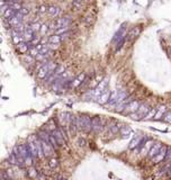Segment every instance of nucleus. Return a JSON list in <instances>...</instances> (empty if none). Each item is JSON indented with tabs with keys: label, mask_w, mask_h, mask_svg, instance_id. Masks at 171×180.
<instances>
[{
	"label": "nucleus",
	"mask_w": 171,
	"mask_h": 180,
	"mask_svg": "<svg viewBox=\"0 0 171 180\" xmlns=\"http://www.w3.org/2000/svg\"><path fill=\"white\" fill-rule=\"evenodd\" d=\"M56 180H66V179L64 178V177H62V176H59V177L56 178Z\"/></svg>",
	"instance_id": "37998d69"
},
{
	"label": "nucleus",
	"mask_w": 171,
	"mask_h": 180,
	"mask_svg": "<svg viewBox=\"0 0 171 180\" xmlns=\"http://www.w3.org/2000/svg\"><path fill=\"white\" fill-rule=\"evenodd\" d=\"M161 148H162V144L161 143H156V144H154L153 146H152L151 149H150V152H149V156L150 158H154L159 152H160V150H161Z\"/></svg>",
	"instance_id": "f3484780"
},
{
	"label": "nucleus",
	"mask_w": 171,
	"mask_h": 180,
	"mask_svg": "<svg viewBox=\"0 0 171 180\" xmlns=\"http://www.w3.org/2000/svg\"><path fill=\"white\" fill-rule=\"evenodd\" d=\"M52 135L55 137L56 141L59 142V144H60V145H64V144H66V137H64V134H63V132H62V129H53Z\"/></svg>",
	"instance_id": "6e6552de"
},
{
	"label": "nucleus",
	"mask_w": 171,
	"mask_h": 180,
	"mask_svg": "<svg viewBox=\"0 0 171 180\" xmlns=\"http://www.w3.org/2000/svg\"><path fill=\"white\" fill-rule=\"evenodd\" d=\"M167 150H168V146H164V145H163L161 148V150H160V152H159L154 158H152V161H153L154 163H159V162L164 161L166 155H167Z\"/></svg>",
	"instance_id": "1a4fd4ad"
},
{
	"label": "nucleus",
	"mask_w": 171,
	"mask_h": 180,
	"mask_svg": "<svg viewBox=\"0 0 171 180\" xmlns=\"http://www.w3.org/2000/svg\"><path fill=\"white\" fill-rule=\"evenodd\" d=\"M119 132H121V134L123 135V137H127V136H130V134L132 133V129L130 126H122Z\"/></svg>",
	"instance_id": "b1692460"
},
{
	"label": "nucleus",
	"mask_w": 171,
	"mask_h": 180,
	"mask_svg": "<svg viewBox=\"0 0 171 180\" xmlns=\"http://www.w3.org/2000/svg\"><path fill=\"white\" fill-rule=\"evenodd\" d=\"M73 2H77V4H81L82 0H73Z\"/></svg>",
	"instance_id": "c03bdc74"
},
{
	"label": "nucleus",
	"mask_w": 171,
	"mask_h": 180,
	"mask_svg": "<svg viewBox=\"0 0 171 180\" xmlns=\"http://www.w3.org/2000/svg\"><path fill=\"white\" fill-rule=\"evenodd\" d=\"M47 31H49V25H46V24L42 25V28H41V32H42V34H45Z\"/></svg>",
	"instance_id": "4c0bfd02"
},
{
	"label": "nucleus",
	"mask_w": 171,
	"mask_h": 180,
	"mask_svg": "<svg viewBox=\"0 0 171 180\" xmlns=\"http://www.w3.org/2000/svg\"><path fill=\"white\" fill-rule=\"evenodd\" d=\"M140 104H139V101H136V100H132L131 103L127 104V106H126L125 110H124V113L125 114H134L137 112V109L140 108Z\"/></svg>",
	"instance_id": "39448f33"
},
{
	"label": "nucleus",
	"mask_w": 171,
	"mask_h": 180,
	"mask_svg": "<svg viewBox=\"0 0 171 180\" xmlns=\"http://www.w3.org/2000/svg\"><path fill=\"white\" fill-rule=\"evenodd\" d=\"M140 141H141V136H136V137H134L133 141L131 142V144H130V149L131 150L135 149L136 146L140 144Z\"/></svg>",
	"instance_id": "a878e982"
},
{
	"label": "nucleus",
	"mask_w": 171,
	"mask_h": 180,
	"mask_svg": "<svg viewBox=\"0 0 171 180\" xmlns=\"http://www.w3.org/2000/svg\"><path fill=\"white\" fill-rule=\"evenodd\" d=\"M8 161H9L10 165H18V158L16 156V154L14 152L10 153V155L8 156Z\"/></svg>",
	"instance_id": "bb28decb"
},
{
	"label": "nucleus",
	"mask_w": 171,
	"mask_h": 180,
	"mask_svg": "<svg viewBox=\"0 0 171 180\" xmlns=\"http://www.w3.org/2000/svg\"><path fill=\"white\" fill-rule=\"evenodd\" d=\"M106 88H107V79H104V80L100 81V83L97 86V88H96L95 90H94V96L98 98L100 95H102L105 91H107Z\"/></svg>",
	"instance_id": "0eeeda50"
},
{
	"label": "nucleus",
	"mask_w": 171,
	"mask_h": 180,
	"mask_svg": "<svg viewBox=\"0 0 171 180\" xmlns=\"http://www.w3.org/2000/svg\"><path fill=\"white\" fill-rule=\"evenodd\" d=\"M169 180H171V178H170V179H169Z\"/></svg>",
	"instance_id": "49530a36"
},
{
	"label": "nucleus",
	"mask_w": 171,
	"mask_h": 180,
	"mask_svg": "<svg viewBox=\"0 0 171 180\" xmlns=\"http://www.w3.org/2000/svg\"><path fill=\"white\" fill-rule=\"evenodd\" d=\"M29 27L34 32H38V31H41V28H42V25H41L40 23H33V24H30V25H29Z\"/></svg>",
	"instance_id": "7c9ffc66"
},
{
	"label": "nucleus",
	"mask_w": 171,
	"mask_h": 180,
	"mask_svg": "<svg viewBox=\"0 0 171 180\" xmlns=\"http://www.w3.org/2000/svg\"><path fill=\"white\" fill-rule=\"evenodd\" d=\"M57 165H59V161H57V159L52 158V159L50 160V167L52 168V169H55Z\"/></svg>",
	"instance_id": "473e14b6"
},
{
	"label": "nucleus",
	"mask_w": 171,
	"mask_h": 180,
	"mask_svg": "<svg viewBox=\"0 0 171 180\" xmlns=\"http://www.w3.org/2000/svg\"><path fill=\"white\" fill-rule=\"evenodd\" d=\"M10 7L13 8V9H15V10H17V11H19L21 8H23V6H21V4H19L18 1L17 2H11L10 4Z\"/></svg>",
	"instance_id": "2f4dec72"
},
{
	"label": "nucleus",
	"mask_w": 171,
	"mask_h": 180,
	"mask_svg": "<svg viewBox=\"0 0 171 180\" xmlns=\"http://www.w3.org/2000/svg\"><path fill=\"white\" fill-rule=\"evenodd\" d=\"M27 146H28V150H29V152H30V154H32V158H33V159L40 158V156H38V151H37L35 142H28V143H27Z\"/></svg>",
	"instance_id": "4468645a"
},
{
	"label": "nucleus",
	"mask_w": 171,
	"mask_h": 180,
	"mask_svg": "<svg viewBox=\"0 0 171 180\" xmlns=\"http://www.w3.org/2000/svg\"><path fill=\"white\" fill-rule=\"evenodd\" d=\"M119 131H121V126H119L118 124H114V125H111V134L118 133Z\"/></svg>",
	"instance_id": "cd10ccee"
},
{
	"label": "nucleus",
	"mask_w": 171,
	"mask_h": 180,
	"mask_svg": "<svg viewBox=\"0 0 171 180\" xmlns=\"http://www.w3.org/2000/svg\"><path fill=\"white\" fill-rule=\"evenodd\" d=\"M11 38H13V42L15 43V44H20V43H23L24 41V36H23V34L21 33H19V32H17L16 29H13L11 31Z\"/></svg>",
	"instance_id": "f8f14e48"
},
{
	"label": "nucleus",
	"mask_w": 171,
	"mask_h": 180,
	"mask_svg": "<svg viewBox=\"0 0 171 180\" xmlns=\"http://www.w3.org/2000/svg\"><path fill=\"white\" fill-rule=\"evenodd\" d=\"M164 120H166L167 123H171V113L166 114V116H164Z\"/></svg>",
	"instance_id": "ea45409f"
},
{
	"label": "nucleus",
	"mask_w": 171,
	"mask_h": 180,
	"mask_svg": "<svg viewBox=\"0 0 171 180\" xmlns=\"http://www.w3.org/2000/svg\"><path fill=\"white\" fill-rule=\"evenodd\" d=\"M140 31H141V29H140V28H133V29H132L131 32H130V34H128V37H127V38H128V40H133V38H135L136 36L139 35V33H140Z\"/></svg>",
	"instance_id": "393cba45"
},
{
	"label": "nucleus",
	"mask_w": 171,
	"mask_h": 180,
	"mask_svg": "<svg viewBox=\"0 0 171 180\" xmlns=\"http://www.w3.org/2000/svg\"><path fill=\"white\" fill-rule=\"evenodd\" d=\"M17 48H18V52L21 53V54H26L27 52H29L30 48V43H27V42H23L17 45Z\"/></svg>",
	"instance_id": "dca6fc26"
},
{
	"label": "nucleus",
	"mask_w": 171,
	"mask_h": 180,
	"mask_svg": "<svg viewBox=\"0 0 171 180\" xmlns=\"http://www.w3.org/2000/svg\"><path fill=\"white\" fill-rule=\"evenodd\" d=\"M126 24H123V25L121 26V28L117 31V33L115 34V36H114V38H113V43L114 44H118V42H121L123 38H125V36H126V34H125V32H126Z\"/></svg>",
	"instance_id": "7ed1b4c3"
},
{
	"label": "nucleus",
	"mask_w": 171,
	"mask_h": 180,
	"mask_svg": "<svg viewBox=\"0 0 171 180\" xmlns=\"http://www.w3.org/2000/svg\"><path fill=\"white\" fill-rule=\"evenodd\" d=\"M50 143L53 145V148H54V149H57V148L60 146L59 142L56 141V139L54 137V136H53V135H51V136H50Z\"/></svg>",
	"instance_id": "c85d7f7f"
},
{
	"label": "nucleus",
	"mask_w": 171,
	"mask_h": 180,
	"mask_svg": "<svg viewBox=\"0 0 171 180\" xmlns=\"http://www.w3.org/2000/svg\"><path fill=\"white\" fill-rule=\"evenodd\" d=\"M36 179H37V180H46V178H45V176H44V175H41V173H38V175H37V177H36Z\"/></svg>",
	"instance_id": "a19ab883"
},
{
	"label": "nucleus",
	"mask_w": 171,
	"mask_h": 180,
	"mask_svg": "<svg viewBox=\"0 0 171 180\" xmlns=\"http://www.w3.org/2000/svg\"><path fill=\"white\" fill-rule=\"evenodd\" d=\"M111 93H109V91H105L102 95H100L99 97L97 98V99H98V103L101 104V105H105V104H107L108 101H109V99H111Z\"/></svg>",
	"instance_id": "a211bd4d"
},
{
	"label": "nucleus",
	"mask_w": 171,
	"mask_h": 180,
	"mask_svg": "<svg viewBox=\"0 0 171 180\" xmlns=\"http://www.w3.org/2000/svg\"><path fill=\"white\" fill-rule=\"evenodd\" d=\"M82 118V124H83V132L85 133H90L92 131V119L89 116H81Z\"/></svg>",
	"instance_id": "423d86ee"
},
{
	"label": "nucleus",
	"mask_w": 171,
	"mask_h": 180,
	"mask_svg": "<svg viewBox=\"0 0 171 180\" xmlns=\"http://www.w3.org/2000/svg\"><path fill=\"white\" fill-rule=\"evenodd\" d=\"M23 17H24V16L21 15L20 12H18V14H17L15 17H13V18L8 19L9 26H10V27H13V28H15V27H17L18 25H20V24L23 23Z\"/></svg>",
	"instance_id": "9b49d317"
},
{
	"label": "nucleus",
	"mask_w": 171,
	"mask_h": 180,
	"mask_svg": "<svg viewBox=\"0 0 171 180\" xmlns=\"http://www.w3.org/2000/svg\"><path fill=\"white\" fill-rule=\"evenodd\" d=\"M34 33L35 32L33 31L30 27H26V31L23 33V36H24V41L27 42V43H30V42L33 41L34 38H35V36H34Z\"/></svg>",
	"instance_id": "ddd939ff"
},
{
	"label": "nucleus",
	"mask_w": 171,
	"mask_h": 180,
	"mask_svg": "<svg viewBox=\"0 0 171 180\" xmlns=\"http://www.w3.org/2000/svg\"><path fill=\"white\" fill-rule=\"evenodd\" d=\"M167 107L166 106H160V107L156 109V119H160L161 117H163V114L166 113Z\"/></svg>",
	"instance_id": "5701e85b"
},
{
	"label": "nucleus",
	"mask_w": 171,
	"mask_h": 180,
	"mask_svg": "<svg viewBox=\"0 0 171 180\" xmlns=\"http://www.w3.org/2000/svg\"><path fill=\"white\" fill-rule=\"evenodd\" d=\"M71 23L70 17H62V18H59L57 21H55L53 23V28L55 29H59V28H62V27H66V26H69Z\"/></svg>",
	"instance_id": "20e7f679"
},
{
	"label": "nucleus",
	"mask_w": 171,
	"mask_h": 180,
	"mask_svg": "<svg viewBox=\"0 0 171 180\" xmlns=\"http://www.w3.org/2000/svg\"><path fill=\"white\" fill-rule=\"evenodd\" d=\"M35 59H36V57H32L30 54H28V55H26V57H25V60H26L27 62H29L30 64H33V63L35 62Z\"/></svg>",
	"instance_id": "f704fd0d"
},
{
	"label": "nucleus",
	"mask_w": 171,
	"mask_h": 180,
	"mask_svg": "<svg viewBox=\"0 0 171 180\" xmlns=\"http://www.w3.org/2000/svg\"><path fill=\"white\" fill-rule=\"evenodd\" d=\"M164 161H166V163H169V162L171 161V148L170 146H168V150H167V155H166Z\"/></svg>",
	"instance_id": "72a5a7b5"
},
{
	"label": "nucleus",
	"mask_w": 171,
	"mask_h": 180,
	"mask_svg": "<svg viewBox=\"0 0 171 180\" xmlns=\"http://www.w3.org/2000/svg\"><path fill=\"white\" fill-rule=\"evenodd\" d=\"M19 12L23 16L28 15V14H29V9H28V8H26V7H23V8H21V9L19 10Z\"/></svg>",
	"instance_id": "c9c22d12"
},
{
	"label": "nucleus",
	"mask_w": 171,
	"mask_h": 180,
	"mask_svg": "<svg viewBox=\"0 0 171 180\" xmlns=\"http://www.w3.org/2000/svg\"><path fill=\"white\" fill-rule=\"evenodd\" d=\"M150 110H151V108L149 105H145V104H143L140 106V108L137 109V112L134 114H131V117L133 119H142V118H146V116H147V114L150 113Z\"/></svg>",
	"instance_id": "f257e3e1"
},
{
	"label": "nucleus",
	"mask_w": 171,
	"mask_h": 180,
	"mask_svg": "<svg viewBox=\"0 0 171 180\" xmlns=\"http://www.w3.org/2000/svg\"><path fill=\"white\" fill-rule=\"evenodd\" d=\"M42 146H43V152H44V155L45 156H52L53 153H54V148L53 145L50 143V142H43L42 141Z\"/></svg>",
	"instance_id": "9d476101"
},
{
	"label": "nucleus",
	"mask_w": 171,
	"mask_h": 180,
	"mask_svg": "<svg viewBox=\"0 0 171 180\" xmlns=\"http://www.w3.org/2000/svg\"><path fill=\"white\" fill-rule=\"evenodd\" d=\"M105 125V120L99 117V116H96L92 118V132L96 134L100 133L102 127Z\"/></svg>",
	"instance_id": "f03ea898"
},
{
	"label": "nucleus",
	"mask_w": 171,
	"mask_h": 180,
	"mask_svg": "<svg viewBox=\"0 0 171 180\" xmlns=\"http://www.w3.org/2000/svg\"><path fill=\"white\" fill-rule=\"evenodd\" d=\"M19 11L15 10V9H13L11 7H9V9H7V10L2 14L4 15V18H6V19H10V18H13V17H15L17 14H18Z\"/></svg>",
	"instance_id": "6ab92c4d"
},
{
	"label": "nucleus",
	"mask_w": 171,
	"mask_h": 180,
	"mask_svg": "<svg viewBox=\"0 0 171 180\" xmlns=\"http://www.w3.org/2000/svg\"><path fill=\"white\" fill-rule=\"evenodd\" d=\"M168 165L170 167V169H171V161H170V162H169V163H168Z\"/></svg>",
	"instance_id": "a18cd8bd"
},
{
	"label": "nucleus",
	"mask_w": 171,
	"mask_h": 180,
	"mask_svg": "<svg viewBox=\"0 0 171 180\" xmlns=\"http://www.w3.org/2000/svg\"><path fill=\"white\" fill-rule=\"evenodd\" d=\"M66 32H69V26H66V27H62V28L56 29L55 34L56 35H63V34H66Z\"/></svg>",
	"instance_id": "c756f323"
},
{
	"label": "nucleus",
	"mask_w": 171,
	"mask_h": 180,
	"mask_svg": "<svg viewBox=\"0 0 171 180\" xmlns=\"http://www.w3.org/2000/svg\"><path fill=\"white\" fill-rule=\"evenodd\" d=\"M50 136L51 135L46 131H41L40 133H38V137L43 142H50Z\"/></svg>",
	"instance_id": "4be33fe9"
},
{
	"label": "nucleus",
	"mask_w": 171,
	"mask_h": 180,
	"mask_svg": "<svg viewBox=\"0 0 171 180\" xmlns=\"http://www.w3.org/2000/svg\"><path fill=\"white\" fill-rule=\"evenodd\" d=\"M79 145H80V146H85L86 145V141L83 139H80L79 140Z\"/></svg>",
	"instance_id": "79ce46f5"
},
{
	"label": "nucleus",
	"mask_w": 171,
	"mask_h": 180,
	"mask_svg": "<svg viewBox=\"0 0 171 180\" xmlns=\"http://www.w3.org/2000/svg\"><path fill=\"white\" fill-rule=\"evenodd\" d=\"M37 175H38V173H37V171H35L34 169H30L29 170V176H30V177H33V178H36V177H37Z\"/></svg>",
	"instance_id": "58836bf2"
},
{
	"label": "nucleus",
	"mask_w": 171,
	"mask_h": 180,
	"mask_svg": "<svg viewBox=\"0 0 171 180\" xmlns=\"http://www.w3.org/2000/svg\"><path fill=\"white\" fill-rule=\"evenodd\" d=\"M61 42H62V37H61V35H56V34H54V35L50 36V38H49V43H51V44H60Z\"/></svg>",
	"instance_id": "aec40b11"
},
{
	"label": "nucleus",
	"mask_w": 171,
	"mask_h": 180,
	"mask_svg": "<svg viewBox=\"0 0 171 180\" xmlns=\"http://www.w3.org/2000/svg\"><path fill=\"white\" fill-rule=\"evenodd\" d=\"M85 79H86V74L85 73H80L78 77L71 82V87L72 88H77V87H79L80 84H82V82L85 81Z\"/></svg>",
	"instance_id": "2eb2a0df"
},
{
	"label": "nucleus",
	"mask_w": 171,
	"mask_h": 180,
	"mask_svg": "<svg viewBox=\"0 0 171 180\" xmlns=\"http://www.w3.org/2000/svg\"><path fill=\"white\" fill-rule=\"evenodd\" d=\"M47 12H49L50 16H52V17H56V16L60 14V8H59V7H55V6H50Z\"/></svg>",
	"instance_id": "412c9836"
},
{
	"label": "nucleus",
	"mask_w": 171,
	"mask_h": 180,
	"mask_svg": "<svg viewBox=\"0 0 171 180\" xmlns=\"http://www.w3.org/2000/svg\"><path fill=\"white\" fill-rule=\"evenodd\" d=\"M47 10H49V8H46L45 6H41L40 8H38V12H40V14H44V12H46Z\"/></svg>",
	"instance_id": "e433bc0d"
}]
</instances>
